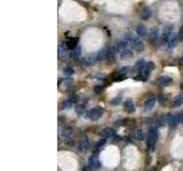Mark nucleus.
Segmentation results:
<instances>
[{
	"label": "nucleus",
	"instance_id": "1",
	"mask_svg": "<svg viewBox=\"0 0 183 171\" xmlns=\"http://www.w3.org/2000/svg\"><path fill=\"white\" fill-rule=\"evenodd\" d=\"M125 40L128 42V45H129L133 49H135V50H137V51H141V50H143V48H144V45H143L142 40L140 39V37H136V35L129 33V34L126 35Z\"/></svg>",
	"mask_w": 183,
	"mask_h": 171
},
{
	"label": "nucleus",
	"instance_id": "2",
	"mask_svg": "<svg viewBox=\"0 0 183 171\" xmlns=\"http://www.w3.org/2000/svg\"><path fill=\"white\" fill-rule=\"evenodd\" d=\"M157 140H158V129L151 128L147 135V148L149 151H153Z\"/></svg>",
	"mask_w": 183,
	"mask_h": 171
},
{
	"label": "nucleus",
	"instance_id": "3",
	"mask_svg": "<svg viewBox=\"0 0 183 171\" xmlns=\"http://www.w3.org/2000/svg\"><path fill=\"white\" fill-rule=\"evenodd\" d=\"M155 69V64H153V62H147L145 64H144V66H143V69H142V71L139 73L140 75H139V79H141V80H145V79H148L149 78V75H150V73L152 72V70Z\"/></svg>",
	"mask_w": 183,
	"mask_h": 171
},
{
	"label": "nucleus",
	"instance_id": "4",
	"mask_svg": "<svg viewBox=\"0 0 183 171\" xmlns=\"http://www.w3.org/2000/svg\"><path fill=\"white\" fill-rule=\"evenodd\" d=\"M103 114V108L102 107H95V108H92L89 111V119L95 121V120H98Z\"/></svg>",
	"mask_w": 183,
	"mask_h": 171
},
{
	"label": "nucleus",
	"instance_id": "5",
	"mask_svg": "<svg viewBox=\"0 0 183 171\" xmlns=\"http://www.w3.org/2000/svg\"><path fill=\"white\" fill-rule=\"evenodd\" d=\"M179 40H180V39H179V34H176V33L172 32V33L170 34L168 39H167V45H168V48H170V49L174 48V47L176 46V43H178V41H179Z\"/></svg>",
	"mask_w": 183,
	"mask_h": 171
},
{
	"label": "nucleus",
	"instance_id": "6",
	"mask_svg": "<svg viewBox=\"0 0 183 171\" xmlns=\"http://www.w3.org/2000/svg\"><path fill=\"white\" fill-rule=\"evenodd\" d=\"M155 104H156V97H155V96H150V97L145 100V103H144L143 111H144V112H150V111L153 108Z\"/></svg>",
	"mask_w": 183,
	"mask_h": 171
},
{
	"label": "nucleus",
	"instance_id": "7",
	"mask_svg": "<svg viewBox=\"0 0 183 171\" xmlns=\"http://www.w3.org/2000/svg\"><path fill=\"white\" fill-rule=\"evenodd\" d=\"M102 137L108 139V138H111V137H116V130L113 128H104L101 132Z\"/></svg>",
	"mask_w": 183,
	"mask_h": 171
},
{
	"label": "nucleus",
	"instance_id": "8",
	"mask_svg": "<svg viewBox=\"0 0 183 171\" xmlns=\"http://www.w3.org/2000/svg\"><path fill=\"white\" fill-rule=\"evenodd\" d=\"M135 32H136L137 37H140V38H147V27L143 24H137L136 29H135Z\"/></svg>",
	"mask_w": 183,
	"mask_h": 171
},
{
	"label": "nucleus",
	"instance_id": "9",
	"mask_svg": "<svg viewBox=\"0 0 183 171\" xmlns=\"http://www.w3.org/2000/svg\"><path fill=\"white\" fill-rule=\"evenodd\" d=\"M100 167V163H98V159H97V155L94 154L92 155L88 160V168L89 169H97Z\"/></svg>",
	"mask_w": 183,
	"mask_h": 171
},
{
	"label": "nucleus",
	"instance_id": "10",
	"mask_svg": "<svg viewBox=\"0 0 183 171\" xmlns=\"http://www.w3.org/2000/svg\"><path fill=\"white\" fill-rule=\"evenodd\" d=\"M89 148V140L86 136H84L81 139H80V143H79V150L83 151V152H86L87 150Z\"/></svg>",
	"mask_w": 183,
	"mask_h": 171
},
{
	"label": "nucleus",
	"instance_id": "11",
	"mask_svg": "<svg viewBox=\"0 0 183 171\" xmlns=\"http://www.w3.org/2000/svg\"><path fill=\"white\" fill-rule=\"evenodd\" d=\"M109 51H110V48H108V47H104V48H102L98 53H97V59L98 61H102V59H105V58H108V56H109Z\"/></svg>",
	"mask_w": 183,
	"mask_h": 171
},
{
	"label": "nucleus",
	"instance_id": "12",
	"mask_svg": "<svg viewBox=\"0 0 183 171\" xmlns=\"http://www.w3.org/2000/svg\"><path fill=\"white\" fill-rule=\"evenodd\" d=\"M158 37H159V29L158 27H152L150 30V32H149V35H148L149 40H151L153 42V41H156L158 39Z\"/></svg>",
	"mask_w": 183,
	"mask_h": 171
},
{
	"label": "nucleus",
	"instance_id": "13",
	"mask_svg": "<svg viewBox=\"0 0 183 171\" xmlns=\"http://www.w3.org/2000/svg\"><path fill=\"white\" fill-rule=\"evenodd\" d=\"M127 46H128V42L126 41V40H118L116 43H114V49L116 50H120V51H122L124 49H126L127 48Z\"/></svg>",
	"mask_w": 183,
	"mask_h": 171
},
{
	"label": "nucleus",
	"instance_id": "14",
	"mask_svg": "<svg viewBox=\"0 0 183 171\" xmlns=\"http://www.w3.org/2000/svg\"><path fill=\"white\" fill-rule=\"evenodd\" d=\"M124 108H125V111H127V112H129V113L134 112L135 106H134L133 100H132V99H127V100H125V103H124Z\"/></svg>",
	"mask_w": 183,
	"mask_h": 171
},
{
	"label": "nucleus",
	"instance_id": "15",
	"mask_svg": "<svg viewBox=\"0 0 183 171\" xmlns=\"http://www.w3.org/2000/svg\"><path fill=\"white\" fill-rule=\"evenodd\" d=\"M151 9L150 8H148V7H144L142 10H141V18H143V19H149L150 17H151Z\"/></svg>",
	"mask_w": 183,
	"mask_h": 171
},
{
	"label": "nucleus",
	"instance_id": "16",
	"mask_svg": "<svg viewBox=\"0 0 183 171\" xmlns=\"http://www.w3.org/2000/svg\"><path fill=\"white\" fill-rule=\"evenodd\" d=\"M67 47L69 48V49H75L77 46H78V39L77 38H70V39H68V41H67Z\"/></svg>",
	"mask_w": 183,
	"mask_h": 171
},
{
	"label": "nucleus",
	"instance_id": "17",
	"mask_svg": "<svg viewBox=\"0 0 183 171\" xmlns=\"http://www.w3.org/2000/svg\"><path fill=\"white\" fill-rule=\"evenodd\" d=\"M172 82V79L168 78V77H161L158 79V85H161V87H166V85H171Z\"/></svg>",
	"mask_w": 183,
	"mask_h": 171
},
{
	"label": "nucleus",
	"instance_id": "18",
	"mask_svg": "<svg viewBox=\"0 0 183 171\" xmlns=\"http://www.w3.org/2000/svg\"><path fill=\"white\" fill-rule=\"evenodd\" d=\"M132 56H133L132 50L128 49V48L124 49V50L121 51V54H120V58H121V59H128V58H132Z\"/></svg>",
	"mask_w": 183,
	"mask_h": 171
},
{
	"label": "nucleus",
	"instance_id": "19",
	"mask_svg": "<svg viewBox=\"0 0 183 171\" xmlns=\"http://www.w3.org/2000/svg\"><path fill=\"white\" fill-rule=\"evenodd\" d=\"M80 55H81V49H80L79 46H77L75 49H72V57H73V58L78 59V58L80 57Z\"/></svg>",
	"mask_w": 183,
	"mask_h": 171
},
{
	"label": "nucleus",
	"instance_id": "20",
	"mask_svg": "<svg viewBox=\"0 0 183 171\" xmlns=\"http://www.w3.org/2000/svg\"><path fill=\"white\" fill-rule=\"evenodd\" d=\"M71 135H72V130L70 128H64L61 132V136H64L63 138H69V137H71Z\"/></svg>",
	"mask_w": 183,
	"mask_h": 171
},
{
	"label": "nucleus",
	"instance_id": "21",
	"mask_svg": "<svg viewBox=\"0 0 183 171\" xmlns=\"http://www.w3.org/2000/svg\"><path fill=\"white\" fill-rule=\"evenodd\" d=\"M144 64H145V62H144L143 59H141V61L136 62V64H135V70L137 71V73H140V72L142 71V69H143Z\"/></svg>",
	"mask_w": 183,
	"mask_h": 171
},
{
	"label": "nucleus",
	"instance_id": "22",
	"mask_svg": "<svg viewBox=\"0 0 183 171\" xmlns=\"http://www.w3.org/2000/svg\"><path fill=\"white\" fill-rule=\"evenodd\" d=\"M85 112H86V108H85L84 105H77L76 106V113L78 115H83V114H85Z\"/></svg>",
	"mask_w": 183,
	"mask_h": 171
},
{
	"label": "nucleus",
	"instance_id": "23",
	"mask_svg": "<svg viewBox=\"0 0 183 171\" xmlns=\"http://www.w3.org/2000/svg\"><path fill=\"white\" fill-rule=\"evenodd\" d=\"M182 103H183V96H176L174 98V102H173L174 106H180Z\"/></svg>",
	"mask_w": 183,
	"mask_h": 171
},
{
	"label": "nucleus",
	"instance_id": "24",
	"mask_svg": "<svg viewBox=\"0 0 183 171\" xmlns=\"http://www.w3.org/2000/svg\"><path fill=\"white\" fill-rule=\"evenodd\" d=\"M63 56H65V49H64L63 45L61 43V45L59 46V57H60V58H62Z\"/></svg>",
	"mask_w": 183,
	"mask_h": 171
},
{
	"label": "nucleus",
	"instance_id": "25",
	"mask_svg": "<svg viewBox=\"0 0 183 171\" xmlns=\"http://www.w3.org/2000/svg\"><path fill=\"white\" fill-rule=\"evenodd\" d=\"M63 73H64L65 75H72V74H73V69H72V67L67 66V67H64V69H63Z\"/></svg>",
	"mask_w": 183,
	"mask_h": 171
},
{
	"label": "nucleus",
	"instance_id": "26",
	"mask_svg": "<svg viewBox=\"0 0 183 171\" xmlns=\"http://www.w3.org/2000/svg\"><path fill=\"white\" fill-rule=\"evenodd\" d=\"M120 102H121V97L119 96V97H114V98L111 100V104H112V105H118Z\"/></svg>",
	"mask_w": 183,
	"mask_h": 171
},
{
	"label": "nucleus",
	"instance_id": "27",
	"mask_svg": "<svg viewBox=\"0 0 183 171\" xmlns=\"http://www.w3.org/2000/svg\"><path fill=\"white\" fill-rule=\"evenodd\" d=\"M179 39H180V41H183V25L181 26V29L179 31Z\"/></svg>",
	"mask_w": 183,
	"mask_h": 171
},
{
	"label": "nucleus",
	"instance_id": "28",
	"mask_svg": "<svg viewBox=\"0 0 183 171\" xmlns=\"http://www.w3.org/2000/svg\"><path fill=\"white\" fill-rule=\"evenodd\" d=\"M94 90H95V92H96V94H101V92L103 91V88H102V87H95V88H94Z\"/></svg>",
	"mask_w": 183,
	"mask_h": 171
},
{
	"label": "nucleus",
	"instance_id": "29",
	"mask_svg": "<svg viewBox=\"0 0 183 171\" xmlns=\"http://www.w3.org/2000/svg\"><path fill=\"white\" fill-rule=\"evenodd\" d=\"M83 171H91V169H89V168H86V169H84Z\"/></svg>",
	"mask_w": 183,
	"mask_h": 171
},
{
	"label": "nucleus",
	"instance_id": "30",
	"mask_svg": "<svg viewBox=\"0 0 183 171\" xmlns=\"http://www.w3.org/2000/svg\"><path fill=\"white\" fill-rule=\"evenodd\" d=\"M151 171H156V170H155V169H153V170H151Z\"/></svg>",
	"mask_w": 183,
	"mask_h": 171
}]
</instances>
